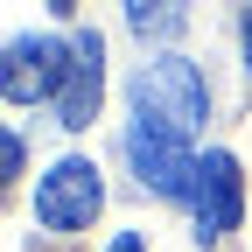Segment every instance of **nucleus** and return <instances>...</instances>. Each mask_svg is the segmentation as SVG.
Returning a JSON list of instances; mask_svg holds the SVG:
<instances>
[{
    "mask_svg": "<svg viewBox=\"0 0 252 252\" xmlns=\"http://www.w3.org/2000/svg\"><path fill=\"white\" fill-rule=\"evenodd\" d=\"M133 112L189 140V133H203V119H210V84H203V70L189 56H147L133 70Z\"/></svg>",
    "mask_w": 252,
    "mask_h": 252,
    "instance_id": "f257e3e1",
    "label": "nucleus"
},
{
    "mask_svg": "<svg viewBox=\"0 0 252 252\" xmlns=\"http://www.w3.org/2000/svg\"><path fill=\"white\" fill-rule=\"evenodd\" d=\"M126 168H133L140 189H154V196L168 203H189V189H196V154H189L182 133H168V126L154 119H126Z\"/></svg>",
    "mask_w": 252,
    "mask_h": 252,
    "instance_id": "f03ea898",
    "label": "nucleus"
},
{
    "mask_svg": "<svg viewBox=\"0 0 252 252\" xmlns=\"http://www.w3.org/2000/svg\"><path fill=\"white\" fill-rule=\"evenodd\" d=\"M105 210V182L98 168L84 161V154H63V161L35 182V217H42V231H91V217Z\"/></svg>",
    "mask_w": 252,
    "mask_h": 252,
    "instance_id": "7ed1b4c3",
    "label": "nucleus"
},
{
    "mask_svg": "<svg viewBox=\"0 0 252 252\" xmlns=\"http://www.w3.org/2000/svg\"><path fill=\"white\" fill-rule=\"evenodd\" d=\"M63 77H70V42H56V35H14L0 49V98L7 105L56 98Z\"/></svg>",
    "mask_w": 252,
    "mask_h": 252,
    "instance_id": "20e7f679",
    "label": "nucleus"
},
{
    "mask_svg": "<svg viewBox=\"0 0 252 252\" xmlns=\"http://www.w3.org/2000/svg\"><path fill=\"white\" fill-rule=\"evenodd\" d=\"M238 210H245V182H238V161L224 147H210L203 161H196V189H189V217H196V238L217 245L231 224H238Z\"/></svg>",
    "mask_w": 252,
    "mask_h": 252,
    "instance_id": "39448f33",
    "label": "nucleus"
},
{
    "mask_svg": "<svg viewBox=\"0 0 252 252\" xmlns=\"http://www.w3.org/2000/svg\"><path fill=\"white\" fill-rule=\"evenodd\" d=\"M98 98H105V35L98 28H77L70 35V77L56 91V126L63 133H84L98 119Z\"/></svg>",
    "mask_w": 252,
    "mask_h": 252,
    "instance_id": "423d86ee",
    "label": "nucleus"
},
{
    "mask_svg": "<svg viewBox=\"0 0 252 252\" xmlns=\"http://www.w3.org/2000/svg\"><path fill=\"white\" fill-rule=\"evenodd\" d=\"M189 7H196V0H126V21H133V35L168 42V35L189 28Z\"/></svg>",
    "mask_w": 252,
    "mask_h": 252,
    "instance_id": "0eeeda50",
    "label": "nucleus"
},
{
    "mask_svg": "<svg viewBox=\"0 0 252 252\" xmlns=\"http://www.w3.org/2000/svg\"><path fill=\"white\" fill-rule=\"evenodd\" d=\"M21 161H28V147H21V133H14V126H0V189H7V182L21 175Z\"/></svg>",
    "mask_w": 252,
    "mask_h": 252,
    "instance_id": "6e6552de",
    "label": "nucleus"
},
{
    "mask_svg": "<svg viewBox=\"0 0 252 252\" xmlns=\"http://www.w3.org/2000/svg\"><path fill=\"white\" fill-rule=\"evenodd\" d=\"M112 252H147V245H140V231H119V238H112Z\"/></svg>",
    "mask_w": 252,
    "mask_h": 252,
    "instance_id": "1a4fd4ad",
    "label": "nucleus"
},
{
    "mask_svg": "<svg viewBox=\"0 0 252 252\" xmlns=\"http://www.w3.org/2000/svg\"><path fill=\"white\" fill-rule=\"evenodd\" d=\"M245 70H252V7H245Z\"/></svg>",
    "mask_w": 252,
    "mask_h": 252,
    "instance_id": "9d476101",
    "label": "nucleus"
},
{
    "mask_svg": "<svg viewBox=\"0 0 252 252\" xmlns=\"http://www.w3.org/2000/svg\"><path fill=\"white\" fill-rule=\"evenodd\" d=\"M49 7H56V14H77V0H49Z\"/></svg>",
    "mask_w": 252,
    "mask_h": 252,
    "instance_id": "9b49d317",
    "label": "nucleus"
}]
</instances>
